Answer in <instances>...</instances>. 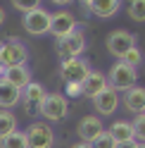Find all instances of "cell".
I'll return each mask as SVG.
<instances>
[{
	"mask_svg": "<svg viewBox=\"0 0 145 148\" xmlns=\"http://www.w3.org/2000/svg\"><path fill=\"white\" fill-rule=\"evenodd\" d=\"M22 100V91L0 79V110H12Z\"/></svg>",
	"mask_w": 145,
	"mask_h": 148,
	"instance_id": "obj_17",
	"label": "cell"
},
{
	"mask_svg": "<svg viewBox=\"0 0 145 148\" xmlns=\"http://www.w3.org/2000/svg\"><path fill=\"white\" fill-rule=\"evenodd\" d=\"M124 108L133 115H143L145 112V88L133 86L131 91H126L124 93Z\"/></svg>",
	"mask_w": 145,
	"mask_h": 148,
	"instance_id": "obj_15",
	"label": "cell"
},
{
	"mask_svg": "<svg viewBox=\"0 0 145 148\" xmlns=\"http://www.w3.org/2000/svg\"><path fill=\"white\" fill-rule=\"evenodd\" d=\"M50 14L48 10H43V7H38V10H33L29 14H24V19H22V26L26 31H29L31 36H43V34H48L50 31Z\"/></svg>",
	"mask_w": 145,
	"mask_h": 148,
	"instance_id": "obj_9",
	"label": "cell"
},
{
	"mask_svg": "<svg viewBox=\"0 0 145 148\" xmlns=\"http://www.w3.org/2000/svg\"><path fill=\"white\" fill-rule=\"evenodd\" d=\"M0 148H29V143H26V134L24 132H14L10 136L0 138Z\"/></svg>",
	"mask_w": 145,
	"mask_h": 148,
	"instance_id": "obj_20",
	"label": "cell"
},
{
	"mask_svg": "<svg viewBox=\"0 0 145 148\" xmlns=\"http://www.w3.org/2000/svg\"><path fill=\"white\" fill-rule=\"evenodd\" d=\"M14 132H17V117L10 110H0V138L10 136Z\"/></svg>",
	"mask_w": 145,
	"mask_h": 148,
	"instance_id": "obj_19",
	"label": "cell"
},
{
	"mask_svg": "<svg viewBox=\"0 0 145 148\" xmlns=\"http://www.w3.org/2000/svg\"><path fill=\"white\" fill-rule=\"evenodd\" d=\"M107 134H110L114 138V143H129V141H136L133 136V124L131 122H124V119H119V122H112V127L107 129Z\"/></svg>",
	"mask_w": 145,
	"mask_h": 148,
	"instance_id": "obj_16",
	"label": "cell"
},
{
	"mask_svg": "<svg viewBox=\"0 0 145 148\" xmlns=\"http://www.w3.org/2000/svg\"><path fill=\"white\" fill-rule=\"evenodd\" d=\"M0 60H3L5 67H17V64H24L29 60V48L22 38H14V36H7V38L0 41Z\"/></svg>",
	"mask_w": 145,
	"mask_h": 148,
	"instance_id": "obj_2",
	"label": "cell"
},
{
	"mask_svg": "<svg viewBox=\"0 0 145 148\" xmlns=\"http://www.w3.org/2000/svg\"><path fill=\"white\" fill-rule=\"evenodd\" d=\"M107 86H110V84H107V77H105V74H102V72H93V69H90V74L86 77V81L81 84V93H83L86 98L93 100L95 96H100Z\"/></svg>",
	"mask_w": 145,
	"mask_h": 148,
	"instance_id": "obj_12",
	"label": "cell"
},
{
	"mask_svg": "<svg viewBox=\"0 0 145 148\" xmlns=\"http://www.w3.org/2000/svg\"><path fill=\"white\" fill-rule=\"evenodd\" d=\"M76 29H79V22L69 10H57V12L50 14V34L55 36V41L64 38V36H69Z\"/></svg>",
	"mask_w": 145,
	"mask_h": 148,
	"instance_id": "obj_7",
	"label": "cell"
},
{
	"mask_svg": "<svg viewBox=\"0 0 145 148\" xmlns=\"http://www.w3.org/2000/svg\"><path fill=\"white\" fill-rule=\"evenodd\" d=\"M55 50L60 55V60H71V58H81L86 50V34L76 29L71 31L69 36H64V38L55 41Z\"/></svg>",
	"mask_w": 145,
	"mask_h": 148,
	"instance_id": "obj_3",
	"label": "cell"
},
{
	"mask_svg": "<svg viewBox=\"0 0 145 148\" xmlns=\"http://www.w3.org/2000/svg\"><path fill=\"white\" fill-rule=\"evenodd\" d=\"M136 81H138V69L124 64L121 60L117 62V64H112L110 74H107V84H110V88H114L117 93H126V91H131L136 86Z\"/></svg>",
	"mask_w": 145,
	"mask_h": 148,
	"instance_id": "obj_1",
	"label": "cell"
},
{
	"mask_svg": "<svg viewBox=\"0 0 145 148\" xmlns=\"http://www.w3.org/2000/svg\"><path fill=\"white\" fill-rule=\"evenodd\" d=\"M136 148H145V143H138V141H136Z\"/></svg>",
	"mask_w": 145,
	"mask_h": 148,
	"instance_id": "obj_33",
	"label": "cell"
},
{
	"mask_svg": "<svg viewBox=\"0 0 145 148\" xmlns=\"http://www.w3.org/2000/svg\"><path fill=\"white\" fill-rule=\"evenodd\" d=\"M3 22H5V10L0 7V26H3Z\"/></svg>",
	"mask_w": 145,
	"mask_h": 148,
	"instance_id": "obj_30",
	"label": "cell"
},
{
	"mask_svg": "<svg viewBox=\"0 0 145 148\" xmlns=\"http://www.w3.org/2000/svg\"><path fill=\"white\" fill-rule=\"evenodd\" d=\"M10 3H12L14 10H19L22 14H29V12L41 7V0H10Z\"/></svg>",
	"mask_w": 145,
	"mask_h": 148,
	"instance_id": "obj_23",
	"label": "cell"
},
{
	"mask_svg": "<svg viewBox=\"0 0 145 148\" xmlns=\"http://www.w3.org/2000/svg\"><path fill=\"white\" fill-rule=\"evenodd\" d=\"M93 108H95L98 117H110V115H114L117 108H119V93H117L114 88L107 86L100 96L93 98Z\"/></svg>",
	"mask_w": 145,
	"mask_h": 148,
	"instance_id": "obj_11",
	"label": "cell"
},
{
	"mask_svg": "<svg viewBox=\"0 0 145 148\" xmlns=\"http://www.w3.org/2000/svg\"><path fill=\"white\" fill-rule=\"evenodd\" d=\"M69 148H90L88 143H83V141H79V143H74V146H69Z\"/></svg>",
	"mask_w": 145,
	"mask_h": 148,
	"instance_id": "obj_28",
	"label": "cell"
},
{
	"mask_svg": "<svg viewBox=\"0 0 145 148\" xmlns=\"http://www.w3.org/2000/svg\"><path fill=\"white\" fill-rule=\"evenodd\" d=\"M3 72H5V64H3V60H0V77H3Z\"/></svg>",
	"mask_w": 145,
	"mask_h": 148,
	"instance_id": "obj_31",
	"label": "cell"
},
{
	"mask_svg": "<svg viewBox=\"0 0 145 148\" xmlns=\"http://www.w3.org/2000/svg\"><path fill=\"white\" fill-rule=\"evenodd\" d=\"M117 148H136V141H129V143H119Z\"/></svg>",
	"mask_w": 145,
	"mask_h": 148,
	"instance_id": "obj_27",
	"label": "cell"
},
{
	"mask_svg": "<svg viewBox=\"0 0 145 148\" xmlns=\"http://www.w3.org/2000/svg\"><path fill=\"white\" fill-rule=\"evenodd\" d=\"M45 96H48V93H45V88L41 84H33V81L22 91V100H24L26 108H38L43 100H45Z\"/></svg>",
	"mask_w": 145,
	"mask_h": 148,
	"instance_id": "obj_18",
	"label": "cell"
},
{
	"mask_svg": "<svg viewBox=\"0 0 145 148\" xmlns=\"http://www.w3.org/2000/svg\"><path fill=\"white\" fill-rule=\"evenodd\" d=\"M119 7H121V0H90L83 10H88L93 17L110 19V17H114L117 12H119Z\"/></svg>",
	"mask_w": 145,
	"mask_h": 148,
	"instance_id": "obj_14",
	"label": "cell"
},
{
	"mask_svg": "<svg viewBox=\"0 0 145 148\" xmlns=\"http://www.w3.org/2000/svg\"><path fill=\"white\" fill-rule=\"evenodd\" d=\"M26 143L29 148H52L55 146V132L48 122H33L26 129Z\"/></svg>",
	"mask_w": 145,
	"mask_h": 148,
	"instance_id": "obj_6",
	"label": "cell"
},
{
	"mask_svg": "<svg viewBox=\"0 0 145 148\" xmlns=\"http://www.w3.org/2000/svg\"><path fill=\"white\" fill-rule=\"evenodd\" d=\"M102 132H105V124H102V119L98 117V115H86V117L79 119L76 134H79V138L83 143H90L93 138H98Z\"/></svg>",
	"mask_w": 145,
	"mask_h": 148,
	"instance_id": "obj_10",
	"label": "cell"
},
{
	"mask_svg": "<svg viewBox=\"0 0 145 148\" xmlns=\"http://www.w3.org/2000/svg\"><path fill=\"white\" fill-rule=\"evenodd\" d=\"M50 3H55V5H69L71 0H50Z\"/></svg>",
	"mask_w": 145,
	"mask_h": 148,
	"instance_id": "obj_29",
	"label": "cell"
},
{
	"mask_svg": "<svg viewBox=\"0 0 145 148\" xmlns=\"http://www.w3.org/2000/svg\"><path fill=\"white\" fill-rule=\"evenodd\" d=\"M143 115H145V112H143Z\"/></svg>",
	"mask_w": 145,
	"mask_h": 148,
	"instance_id": "obj_34",
	"label": "cell"
},
{
	"mask_svg": "<svg viewBox=\"0 0 145 148\" xmlns=\"http://www.w3.org/2000/svg\"><path fill=\"white\" fill-rule=\"evenodd\" d=\"M81 93V84H67V98H79Z\"/></svg>",
	"mask_w": 145,
	"mask_h": 148,
	"instance_id": "obj_26",
	"label": "cell"
},
{
	"mask_svg": "<svg viewBox=\"0 0 145 148\" xmlns=\"http://www.w3.org/2000/svg\"><path fill=\"white\" fill-rule=\"evenodd\" d=\"M133 136H136V141L138 143H145V115H136L133 119Z\"/></svg>",
	"mask_w": 145,
	"mask_h": 148,
	"instance_id": "obj_24",
	"label": "cell"
},
{
	"mask_svg": "<svg viewBox=\"0 0 145 148\" xmlns=\"http://www.w3.org/2000/svg\"><path fill=\"white\" fill-rule=\"evenodd\" d=\"M88 74H90V64L83 58H71L60 62V77L64 84H83Z\"/></svg>",
	"mask_w": 145,
	"mask_h": 148,
	"instance_id": "obj_5",
	"label": "cell"
},
{
	"mask_svg": "<svg viewBox=\"0 0 145 148\" xmlns=\"http://www.w3.org/2000/svg\"><path fill=\"white\" fill-rule=\"evenodd\" d=\"M133 45H136V34H131V31L117 29V31H112L107 36V50H110V55H114L117 60H121L124 53L131 50Z\"/></svg>",
	"mask_w": 145,
	"mask_h": 148,
	"instance_id": "obj_8",
	"label": "cell"
},
{
	"mask_svg": "<svg viewBox=\"0 0 145 148\" xmlns=\"http://www.w3.org/2000/svg\"><path fill=\"white\" fill-rule=\"evenodd\" d=\"M79 3H81V5H83V7H86V5L90 3V0H79Z\"/></svg>",
	"mask_w": 145,
	"mask_h": 148,
	"instance_id": "obj_32",
	"label": "cell"
},
{
	"mask_svg": "<svg viewBox=\"0 0 145 148\" xmlns=\"http://www.w3.org/2000/svg\"><path fill=\"white\" fill-rule=\"evenodd\" d=\"M90 148H117V143H114V138L107 134V132H102L98 138H93V141L88 143Z\"/></svg>",
	"mask_w": 145,
	"mask_h": 148,
	"instance_id": "obj_25",
	"label": "cell"
},
{
	"mask_svg": "<svg viewBox=\"0 0 145 148\" xmlns=\"http://www.w3.org/2000/svg\"><path fill=\"white\" fill-rule=\"evenodd\" d=\"M0 79L7 81V84H12V86H17L19 91H24L26 86L31 84V72H29V67H24V64L5 67V72H3V77H0Z\"/></svg>",
	"mask_w": 145,
	"mask_h": 148,
	"instance_id": "obj_13",
	"label": "cell"
},
{
	"mask_svg": "<svg viewBox=\"0 0 145 148\" xmlns=\"http://www.w3.org/2000/svg\"><path fill=\"white\" fill-rule=\"evenodd\" d=\"M38 112L43 119L48 122H62L69 112V103H67V96L62 93H48L45 100L38 105Z\"/></svg>",
	"mask_w": 145,
	"mask_h": 148,
	"instance_id": "obj_4",
	"label": "cell"
},
{
	"mask_svg": "<svg viewBox=\"0 0 145 148\" xmlns=\"http://www.w3.org/2000/svg\"><path fill=\"white\" fill-rule=\"evenodd\" d=\"M121 62L129 64V67H133V69H138V64H143V53L138 50V45H133L131 50H126L124 58H121Z\"/></svg>",
	"mask_w": 145,
	"mask_h": 148,
	"instance_id": "obj_22",
	"label": "cell"
},
{
	"mask_svg": "<svg viewBox=\"0 0 145 148\" xmlns=\"http://www.w3.org/2000/svg\"><path fill=\"white\" fill-rule=\"evenodd\" d=\"M126 12L133 22H145V0H129V7H126Z\"/></svg>",
	"mask_w": 145,
	"mask_h": 148,
	"instance_id": "obj_21",
	"label": "cell"
}]
</instances>
